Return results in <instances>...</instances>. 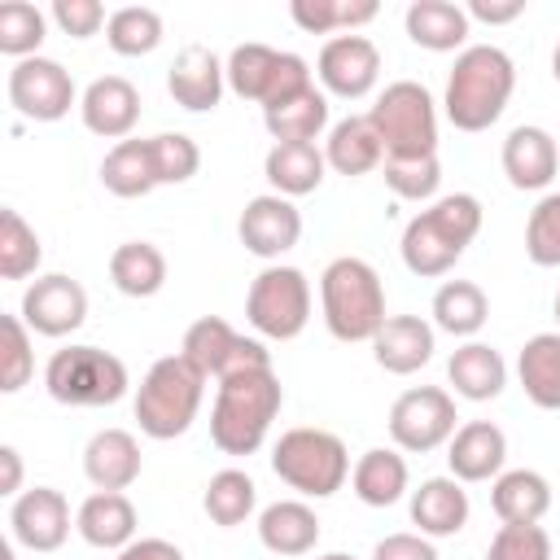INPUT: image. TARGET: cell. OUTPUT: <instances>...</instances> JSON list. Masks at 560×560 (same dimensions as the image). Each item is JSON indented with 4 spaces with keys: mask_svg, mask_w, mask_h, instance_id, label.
<instances>
[{
    "mask_svg": "<svg viewBox=\"0 0 560 560\" xmlns=\"http://www.w3.org/2000/svg\"><path fill=\"white\" fill-rule=\"evenodd\" d=\"M315 560H354V556H346V551H328V556H315Z\"/></svg>",
    "mask_w": 560,
    "mask_h": 560,
    "instance_id": "cell-55",
    "label": "cell"
},
{
    "mask_svg": "<svg viewBox=\"0 0 560 560\" xmlns=\"http://www.w3.org/2000/svg\"><path fill=\"white\" fill-rule=\"evenodd\" d=\"M18 315L39 337H70L88 319V289L74 276H66V271L35 276L26 284V293H22Z\"/></svg>",
    "mask_w": 560,
    "mask_h": 560,
    "instance_id": "cell-14",
    "label": "cell"
},
{
    "mask_svg": "<svg viewBox=\"0 0 560 560\" xmlns=\"http://www.w3.org/2000/svg\"><path fill=\"white\" fill-rule=\"evenodd\" d=\"M411 525L424 538H455L468 525V490L455 477H424L411 490Z\"/></svg>",
    "mask_w": 560,
    "mask_h": 560,
    "instance_id": "cell-23",
    "label": "cell"
},
{
    "mask_svg": "<svg viewBox=\"0 0 560 560\" xmlns=\"http://www.w3.org/2000/svg\"><path fill=\"white\" fill-rule=\"evenodd\" d=\"M44 31H48V18L31 0H4L0 4V52L4 57H13V61L39 57Z\"/></svg>",
    "mask_w": 560,
    "mask_h": 560,
    "instance_id": "cell-41",
    "label": "cell"
},
{
    "mask_svg": "<svg viewBox=\"0 0 560 560\" xmlns=\"http://www.w3.org/2000/svg\"><path fill=\"white\" fill-rule=\"evenodd\" d=\"M4 92H9V105L31 122H57V118L70 114V105H79L70 70L61 61H52V57L13 61Z\"/></svg>",
    "mask_w": 560,
    "mask_h": 560,
    "instance_id": "cell-13",
    "label": "cell"
},
{
    "mask_svg": "<svg viewBox=\"0 0 560 560\" xmlns=\"http://www.w3.org/2000/svg\"><path fill=\"white\" fill-rule=\"evenodd\" d=\"M271 472L302 499H328L350 477V451L328 429H289L271 446Z\"/></svg>",
    "mask_w": 560,
    "mask_h": 560,
    "instance_id": "cell-6",
    "label": "cell"
},
{
    "mask_svg": "<svg viewBox=\"0 0 560 560\" xmlns=\"http://www.w3.org/2000/svg\"><path fill=\"white\" fill-rule=\"evenodd\" d=\"M324 162H328L337 175H346V179L376 171V166L385 162V144H381L372 118H368V114H346V118H337V122L328 127V140H324Z\"/></svg>",
    "mask_w": 560,
    "mask_h": 560,
    "instance_id": "cell-26",
    "label": "cell"
},
{
    "mask_svg": "<svg viewBox=\"0 0 560 560\" xmlns=\"http://www.w3.org/2000/svg\"><path fill=\"white\" fill-rule=\"evenodd\" d=\"M223 88H228V70L206 44H184L175 52V61L166 70V92L175 96L179 109L206 114L223 101Z\"/></svg>",
    "mask_w": 560,
    "mask_h": 560,
    "instance_id": "cell-19",
    "label": "cell"
},
{
    "mask_svg": "<svg viewBox=\"0 0 560 560\" xmlns=\"http://www.w3.org/2000/svg\"><path fill=\"white\" fill-rule=\"evenodd\" d=\"M289 18L306 35H332V31H341V0H293Z\"/></svg>",
    "mask_w": 560,
    "mask_h": 560,
    "instance_id": "cell-48",
    "label": "cell"
},
{
    "mask_svg": "<svg viewBox=\"0 0 560 560\" xmlns=\"http://www.w3.org/2000/svg\"><path fill=\"white\" fill-rule=\"evenodd\" d=\"M201 508L214 525L232 529V525H245L249 512L258 508V486L245 468H223L206 481V494H201Z\"/></svg>",
    "mask_w": 560,
    "mask_h": 560,
    "instance_id": "cell-38",
    "label": "cell"
},
{
    "mask_svg": "<svg viewBox=\"0 0 560 560\" xmlns=\"http://www.w3.org/2000/svg\"><path fill=\"white\" fill-rule=\"evenodd\" d=\"M52 22H57L70 39H92L109 18H105L101 0H52Z\"/></svg>",
    "mask_w": 560,
    "mask_h": 560,
    "instance_id": "cell-47",
    "label": "cell"
},
{
    "mask_svg": "<svg viewBox=\"0 0 560 560\" xmlns=\"http://www.w3.org/2000/svg\"><path fill=\"white\" fill-rule=\"evenodd\" d=\"M206 372L184 359V354H162L140 389H136V420H140V433L153 438V442H171L179 433L192 429L197 411H201V398H206Z\"/></svg>",
    "mask_w": 560,
    "mask_h": 560,
    "instance_id": "cell-5",
    "label": "cell"
},
{
    "mask_svg": "<svg viewBox=\"0 0 560 560\" xmlns=\"http://www.w3.org/2000/svg\"><path fill=\"white\" fill-rule=\"evenodd\" d=\"M262 127L276 144H315V136L328 127V92L306 88L271 109H262Z\"/></svg>",
    "mask_w": 560,
    "mask_h": 560,
    "instance_id": "cell-35",
    "label": "cell"
},
{
    "mask_svg": "<svg viewBox=\"0 0 560 560\" xmlns=\"http://www.w3.org/2000/svg\"><path fill=\"white\" fill-rule=\"evenodd\" d=\"M503 459H508V438L490 420H468L446 442V464L455 481H490L503 472Z\"/></svg>",
    "mask_w": 560,
    "mask_h": 560,
    "instance_id": "cell-22",
    "label": "cell"
},
{
    "mask_svg": "<svg viewBox=\"0 0 560 560\" xmlns=\"http://www.w3.org/2000/svg\"><path fill=\"white\" fill-rule=\"evenodd\" d=\"M315 79L328 96L363 101L381 79V48L368 35H332L315 57Z\"/></svg>",
    "mask_w": 560,
    "mask_h": 560,
    "instance_id": "cell-15",
    "label": "cell"
},
{
    "mask_svg": "<svg viewBox=\"0 0 560 560\" xmlns=\"http://www.w3.org/2000/svg\"><path fill=\"white\" fill-rule=\"evenodd\" d=\"M525 13V0H468V22H486V26H508Z\"/></svg>",
    "mask_w": 560,
    "mask_h": 560,
    "instance_id": "cell-50",
    "label": "cell"
},
{
    "mask_svg": "<svg viewBox=\"0 0 560 560\" xmlns=\"http://www.w3.org/2000/svg\"><path fill=\"white\" fill-rule=\"evenodd\" d=\"M429 315H433V328L472 341L486 328V319H490V298H486V289L477 280H446L433 293Z\"/></svg>",
    "mask_w": 560,
    "mask_h": 560,
    "instance_id": "cell-34",
    "label": "cell"
},
{
    "mask_svg": "<svg viewBox=\"0 0 560 560\" xmlns=\"http://www.w3.org/2000/svg\"><path fill=\"white\" fill-rule=\"evenodd\" d=\"M109 280L127 298H153L166 284V254L153 241H122L109 254Z\"/></svg>",
    "mask_w": 560,
    "mask_h": 560,
    "instance_id": "cell-37",
    "label": "cell"
},
{
    "mask_svg": "<svg viewBox=\"0 0 560 560\" xmlns=\"http://www.w3.org/2000/svg\"><path fill=\"white\" fill-rule=\"evenodd\" d=\"M79 118L101 140H127L140 122V88L122 74H101L79 92Z\"/></svg>",
    "mask_w": 560,
    "mask_h": 560,
    "instance_id": "cell-18",
    "label": "cell"
},
{
    "mask_svg": "<svg viewBox=\"0 0 560 560\" xmlns=\"http://www.w3.org/2000/svg\"><path fill=\"white\" fill-rule=\"evenodd\" d=\"M350 486L359 494V503L368 508H389L407 494L411 486V472H407V459L394 451V446H372L354 459L350 468Z\"/></svg>",
    "mask_w": 560,
    "mask_h": 560,
    "instance_id": "cell-31",
    "label": "cell"
},
{
    "mask_svg": "<svg viewBox=\"0 0 560 560\" xmlns=\"http://www.w3.org/2000/svg\"><path fill=\"white\" fill-rule=\"evenodd\" d=\"M114 560H184V551L166 538H136L122 551H114Z\"/></svg>",
    "mask_w": 560,
    "mask_h": 560,
    "instance_id": "cell-51",
    "label": "cell"
},
{
    "mask_svg": "<svg viewBox=\"0 0 560 560\" xmlns=\"http://www.w3.org/2000/svg\"><path fill=\"white\" fill-rule=\"evenodd\" d=\"M0 560H13V547H9V542L0 547Z\"/></svg>",
    "mask_w": 560,
    "mask_h": 560,
    "instance_id": "cell-56",
    "label": "cell"
},
{
    "mask_svg": "<svg viewBox=\"0 0 560 560\" xmlns=\"http://www.w3.org/2000/svg\"><path fill=\"white\" fill-rule=\"evenodd\" d=\"M127 363L101 346H66L52 350L44 368V389L61 407H109L127 394Z\"/></svg>",
    "mask_w": 560,
    "mask_h": 560,
    "instance_id": "cell-8",
    "label": "cell"
},
{
    "mask_svg": "<svg viewBox=\"0 0 560 560\" xmlns=\"http://www.w3.org/2000/svg\"><path fill=\"white\" fill-rule=\"evenodd\" d=\"M490 508L503 525H538L551 512V481L534 468H503L490 486Z\"/></svg>",
    "mask_w": 560,
    "mask_h": 560,
    "instance_id": "cell-27",
    "label": "cell"
},
{
    "mask_svg": "<svg viewBox=\"0 0 560 560\" xmlns=\"http://www.w3.org/2000/svg\"><path fill=\"white\" fill-rule=\"evenodd\" d=\"M31 376H35L31 328L22 324V315H4L0 319V389L4 394H18Z\"/></svg>",
    "mask_w": 560,
    "mask_h": 560,
    "instance_id": "cell-43",
    "label": "cell"
},
{
    "mask_svg": "<svg viewBox=\"0 0 560 560\" xmlns=\"http://www.w3.org/2000/svg\"><path fill=\"white\" fill-rule=\"evenodd\" d=\"M228 70V88L241 96V101H254L262 109L315 88L311 79V61L298 57V52H280L271 44H236L223 61Z\"/></svg>",
    "mask_w": 560,
    "mask_h": 560,
    "instance_id": "cell-9",
    "label": "cell"
},
{
    "mask_svg": "<svg viewBox=\"0 0 560 560\" xmlns=\"http://www.w3.org/2000/svg\"><path fill=\"white\" fill-rule=\"evenodd\" d=\"M402 26H407V39L416 48H429V52H464V39H468V9L451 4V0H411L407 13H402Z\"/></svg>",
    "mask_w": 560,
    "mask_h": 560,
    "instance_id": "cell-30",
    "label": "cell"
},
{
    "mask_svg": "<svg viewBox=\"0 0 560 560\" xmlns=\"http://www.w3.org/2000/svg\"><path fill=\"white\" fill-rule=\"evenodd\" d=\"M512 92H516L512 57L499 44H468L446 74L442 109L455 131H486L490 122L503 118Z\"/></svg>",
    "mask_w": 560,
    "mask_h": 560,
    "instance_id": "cell-3",
    "label": "cell"
},
{
    "mask_svg": "<svg viewBox=\"0 0 560 560\" xmlns=\"http://www.w3.org/2000/svg\"><path fill=\"white\" fill-rule=\"evenodd\" d=\"M13 542L26 551H57L70 538V503L52 486H31L9 508Z\"/></svg>",
    "mask_w": 560,
    "mask_h": 560,
    "instance_id": "cell-17",
    "label": "cell"
},
{
    "mask_svg": "<svg viewBox=\"0 0 560 560\" xmlns=\"http://www.w3.org/2000/svg\"><path fill=\"white\" fill-rule=\"evenodd\" d=\"M372 560H438V547L424 534H385L372 547Z\"/></svg>",
    "mask_w": 560,
    "mask_h": 560,
    "instance_id": "cell-49",
    "label": "cell"
},
{
    "mask_svg": "<svg viewBox=\"0 0 560 560\" xmlns=\"http://www.w3.org/2000/svg\"><path fill=\"white\" fill-rule=\"evenodd\" d=\"M525 254L534 267H560V192L538 197L525 219Z\"/></svg>",
    "mask_w": 560,
    "mask_h": 560,
    "instance_id": "cell-44",
    "label": "cell"
},
{
    "mask_svg": "<svg viewBox=\"0 0 560 560\" xmlns=\"http://www.w3.org/2000/svg\"><path fill=\"white\" fill-rule=\"evenodd\" d=\"M486 560H551V534L542 525H499Z\"/></svg>",
    "mask_w": 560,
    "mask_h": 560,
    "instance_id": "cell-46",
    "label": "cell"
},
{
    "mask_svg": "<svg viewBox=\"0 0 560 560\" xmlns=\"http://www.w3.org/2000/svg\"><path fill=\"white\" fill-rule=\"evenodd\" d=\"M236 236H241V245L254 254V258H280V254H289L293 245H298V236H302V214H298V206L289 201V197H280V192H262V197H249L245 201V210H241V219H236Z\"/></svg>",
    "mask_w": 560,
    "mask_h": 560,
    "instance_id": "cell-16",
    "label": "cell"
},
{
    "mask_svg": "<svg viewBox=\"0 0 560 560\" xmlns=\"http://www.w3.org/2000/svg\"><path fill=\"white\" fill-rule=\"evenodd\" d=\"M516 376L534 407L560 411V332H534L516 354Z\"/></svg>",
    "mask_w": 560,
    "mask_h": 560,
    "instance_id": "cell-32",
    "label": "cell"
},
{
    "mask_svg": "<svg viewBox=\"0 0 560 560\" xmlns=\"http://www.w3.org/2000/svg\"><path fill=\"white\" fill-rule=\"evenodd\" d=\"M162 35H166L162 13L149 9V4H122L105 22V39L118 57H149L162 44Z\"/></svg>",
    "mask_w": 560,
    "mask_h": 560,
    "instance_id": "cell-39",
    "label": "cell"
},
{
    "mask_svg": "<svg viewBox=\"0 0 560 560\" xmlns=\"http://www.w3.org/2000/svg\"><path fill=\"white\" fill-rule=\"evenodd\" d=\"M258 538L276 556H306L319 542V516L302 499H276L258 512Z\"/></svg>",
    "mask_w": 560,
    "mask_h": 560,
    "instance_id": "cell-29",
    "label": "cell"
},
{
    "mask_svg": "<svg viewBox=\"0 0 560 560\" xmlns=\"http://www.w3.org/2000/svg\"><path fill=\"white\" fill-rule=\"evenodd\" d=\"M44 262V245L35 236V228L13 210L4 206L0 210V276L4 280H26L35 276Z\"/></svg>",
    "mask_w": 560,
    "mask_h": 560,
    "instance_id": "cell-40",
    "label": "cell"
},
{
    "mask_svg": "<svg viewBox=\"0 0 560 560\" xmlns=\"http://www.w3.org/2000/svg\"><path fill=\"white\" fill-rule=\"evenodd\" d=\"M0 464H4V477H0V494L18 499V494H22V455H18V446H0Z\"/></svg>",
    "mask_w": 560,
    "mask_h": 560,
    "instance_id": "cell-52",
    "label": "cell"
},
{
    "mask_svg": "<svg viewBox=\"0 0 560 560\" xmlns=\"http://www.w3.org/2000/svg\"><path fill=\"white\" fill-rule=\"evenodd\" d=\"M144 468L140 442L127 429H96L83 446V477L96 490H127Z\"/></svg>",
    "mask_w": 560,
    "mask_h": 560,
    "instance_id": "cell-25",
    "label": "cell"
},
{
    "mask_svg": "<svg viewBox=\"0 0 560 560\" xmlns=\"http://www.w3.org/2000/svg\"><path fill=\"white\" fill-rule=\"evenodd\" d=\"M481 214L486 210L472 192H446L433 206H424L420 214H411L407 228H402V241H398V254H402L407 271L424 276V280L446 276L464 258V249L477 241Z\"/></svg>",
    "mask_w": 560,
    "mask_h": 560,
    "instance_id": "cell-1",
    "label": "cell"
},
{
    "mask_svg": "<svg viewBox=\"0 0 560 560\" xmlns=\"http://www.w3.org/2000/svg\"><path fill=\"white\" fill-rule=\"evenodd\" d=\"M284 407V385L271 368H254V372H236L223 376L214 385V407H210V442L223 455H254L267 433L271 420Z\"/></svg>",
    "mask_w": 560,
    "mask_h": 560,
    "instance_id": "cell-2",
    "label": "cell"
},
{
    "mask_svg": "<svg viewBox=\"0 0 560 560\" xmlns=\"http://www.w3.org/2000/svg\"><path fill=\"white\" fill-rule=\"evenodd\" d=\"M368 118L385 144V158H433L438 153V101L424 83L416 79L385 83Z\"/></svg>",
    "mask_w": 560,
    "mask_h": 560,
    "instance_id": "cell-7",
    "label": "cell"
},
{
    "mask_svg": "<svg viewBox=\"0 0 560 560\" xmlns=\"http://www.w3.org/2000/svg\"><path fill=\"white\" fill-rule=\"evenodd\" d=\"M136 525H140V516L122 490H96L74 512L79 538L96 551H122L127 542H136Z\"/></svg>",
    "mask_w": 560,
    "mask_h": 560,
    "instance_id": "cell-21",
    "label": "cell"
},
{
    "mask_svg": "<svg viewBox=\"0 0 560 560\" xmlns=\"http://www.w3.org/2000/svg\"><path fill=\"white\" fill-rule=\"evenodd\" d=\"M101 184L114 197H149L158 184V166H153V149L149 140H118L105 158H101Z\"/></svg>",
    "mask_w": 560,
    "mask_h": 560,
    "instance_id": "cell-36",
    "label": "cell"
},
{
    "mask_svg": "<svg viewBox=\"0 0 560 560\" xmlns=\"http://www.w3.org/2000/svg\"><path fill=\"white\" fill-rule=\"evenodd\" d=\"M459 411H455V398L442 389V385H416V389H402L389 407V438L398 451H411V455H424V451H438L455 438V424Z\"/></svg>",
    "mask_w": 560,
    "mask_h": 560,
    "instance_id": "cell-11",
    "label": "cell"
},
{
    "mask_svg": "<svg viewBox=\"0 0 560 560\" xmlns=\"http://www.w3.org/2000/svg\"><path fill=\"white\" fill-rule=\"evenodd\" d=\"M149 149H153L158 184H188L201 166V149L184 131H158V136H149Z\"/></svg>",
    "mask_w": 560,
    "mask_h": 560,
    "instance_id": "cell-45",
    "label": "cell"
},
{
    "mask_svg": "<svg viewBox=\"0 0 560 560\" xmlns=\"http://www.w3.org/2000/svg\"><path fill=\"white\" fill-rule=\"evenodd\" d=\"M551 74H556V83H560V44H556V52H551Z\"/></svg>",
    "mask_w": 560,
    "mask_h": 560,
    "instance_id": "cell-54",
    "label": "cell"
},
{
    "mask_svg": "<svg viewBox=\"0 0 560 560\" xmlns=\"http://www.w3.org/2000/svg\"><path fill=\"white\" fill-rule=\"evenodd\" d=\"M245 319L254 324L258 337L271 341H293L311 324V280L298 267L271 262L249 280L245 293Z\"/></svg>",
    "mask_w": 560,
    "mask_h": 560,
    "instance_id": "cell-10",
    "label": "cell"
},
{
    "mask_svg": "<svg viewBox=\"0 0 560 560\" xmlns=\"http://www.w3.org/2000/svg\"><path fill=\"white\" fill-rule=\"evenodd\" d=\"M381 175H385L389 192L402 197V201H433L438 197V184H442L438 153L433 158H385L381 162Z\"/></svg>",
    "mask_w": 560,
    "mask_h": 560,
    "instance_id": "cell-42",
    "label": "cell"
},
{
    "mask_svg": "<svg viewBox=\"0 0 560 560\" xmlns=\"http://www.w3.org/2000/svg\"><path fill=\"white\" fill-rule=\"evenodd\" d=\"M446 381L455 385L459 398H468V402H490V398H499L503 385H508V363H503V354H499L494 346H486V341H464V346H455V354L446 359Z\"/></svg>",
    "mask_w": 560,
    "mask_h": 560,
    "instance_id": "cell-28",
    "label": "cell"
},
{
    "mask_svg": "<svg viewBox=\"0 0 560 560\" xmlns=\"http://www.w3.org/2000/svg\"><path fill=\"white\" fill-rule=\"evenodd\" d=\"M184 359H192L206 376L223 381V376H236V372H254V368H271V350L258 341V337H241L228 319L219 315H201L188 324L184 332V346H179Z\"/></svg>",
    "mask_w": 560,
    "mask_h": 560,
    "instance_id": "cell-12",
    "label": "cell"
},
{
    "mask_svg": "<svg viewBox=\"0 0 560 560\" xmlns=\"http://www.w3.org/2000/svg\"><path fill=\"white\" fill-rule=\"evenodd\" d=\"M324 171H328V162H324V149H315V144H271L262 158V175H267L271 192L289 197V201L315 192L324 184Z\"/></svg>",
    "mask_w": 560,
    "mask_h": 560,
    "instance_id": "cell-33",
    "label": "cell"
},
{
    "mask_svg": "<svg viewBox=\"0 0 560 560\" xmlns=\"http://www.w3.org/2000/svg\"><path fill=\"white\" fill-rule=\"evenodd\" d=\"M319 311L324 328L337 341H372L381 332L385 315V284L368 258L341 254L319 276Z\"/></svg>",
    "mask_w": 560,
    "mask_h": 560,
    "instance_id": "cell-4",
    "label": "cell"
},
{
    "mask_svg": "<svg viewBox=\"0 0 560 560\" xmlns=\"http://www.w3.org/2000/svg\"><path fill=\"white\" fill-rule=\"evenodd\" d=\"M381 9H376V0H341V31L350 35L354 26H363V22H372Z\"/></svg>",
    "mask_w": 560,
    "mask_h": 560,
    "instance_id": "cell-53",
    "label": "cell"
},
{
    "mask_svg": "<svg viewBox=\"0 0 560 560\" xmlns=\"http://www.w3.org/2000/svg\"><path fill=\"white\" fill-rule=\"evenodd\" d=\"M503 175L512 188L521 192H542L551 179H556V166H560V144L547 127H534V122H521L508 131L503 140Z\"/></svg>",
    "mask_w": 560,
    "mask_h": 560,
    "instance_id": "cell-20",
    "label": "cell"
},
{
    "mask_svg": "<svg viewBox=\"0 0 560 560\" xmlns=\"http://www.w3.org/2000/svg\"><path fill=\"white\" fill-rule=\"evenodd\" d=\"M551 311H556V324H560V289H556V302H551Z\"/></svg>",
    "mask_w": 560,
    "mask_h": 560,
    "instance_id": "cell-57",
    "label": "cell"
},
{
    "mask_svg": "<svg viewBox=\"0 0 560 560\" xmlns=\"http://www.w3.org/2000/svg\"><path fill=\"white\" fill-rule=\"evenodd\" d=\"M433 324L420 315H389L381 324V332L372 337V359L376 368L394 372V376H411L433 359Z\"/></svg>",
    "mask_w": 560,
    "mask_h": 560,
    "instance_id": "cell-24",
    "label": "cell"
}]
</instances>
